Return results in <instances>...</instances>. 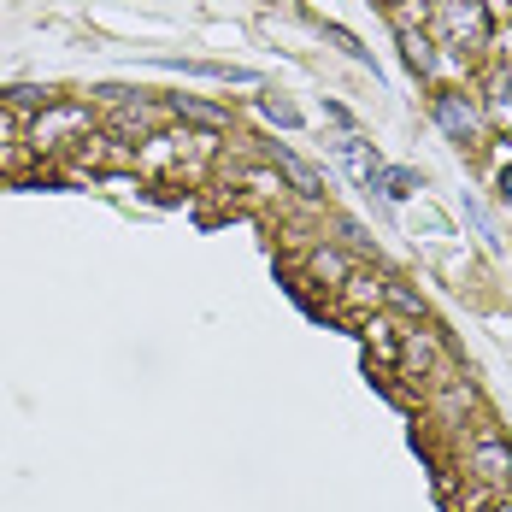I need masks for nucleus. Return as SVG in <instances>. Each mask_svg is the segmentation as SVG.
I'll list each match as a JSON object with an SVG mask.
<instances>
[{"instance_id": "1", "label": "nucleus", "mask_w": 512, "mask_h": 512, "mask_svg": "<svg viewBox=\"0 0 512 512\" xmlns=\"http://www.w3.org/2000/svg\"><path fill=\"white\" fill-rule=\"evenodd\" d=\"M436 42L448 53L489 48V6L483 0H436Z\"/></svg>"}, {"instance_id": "2", "label": "nucleus", "mask_w": 512, "mask_h": 512, "mask_svg": "<svg viewBox=\"0 0 512 512\" xmlns=\"http://www.w3.org/2000/svg\"><path fill=\"white\" fill-rule=\"evenodd\" d=\"M71 142H89V106H71V101H53L36 112V124H30V148L42 159L65 154Z\"/></svg>"}, {"instance_id": "3", "label": "nucleus", "mask_w": 512, "mask_h": 512, "mask_svg": "<svg viewBox=\"0 0 512 512\" xmlns=\"http://www.w3.org/2000/svg\"><path fill=\"white\" fill-rule=\"evenodd\" d=\"M436 124H442L454 142H477V106L465 101V95H454V89L436 95Z\"/></svg>"}, {"instance_id": "4", "label": "nucleus", "mask_w": 512, "mask_h": 512, "mask_svg": "<svg viewBox=\"0 0 512 512\" xmlns=\"http://www.w3.org/2000/svg\"><path fill=\"white\" fill-rule=\"evenodd\" d=\"M271 165L289 177V189H295V195H307V201H318V195H324V177H318L301 154H289L283 142H271Z\"/></svg>"}, {"instance_id": "5", "label": "nucleus", "mask_w": 512, "mask_h": 512, "mask_svg": "<svg viewBox=\"0 0 512 512\" xmlns=\"http://www.w3.org/2000/svg\"><path fill=\"white\" fill-rule=\"evenodd\" d=\"M336 148H342V165H348V171H354L359 183H365V189H377V195H383V171H389V165H383V159L371 154V148H365V142H359V136H342V142H336Z\"/></svg>"}, {"instance_id": "6", "label": "nucleus", "mask_w": 512, "mask_h": 512, "mask_svg": "<svg viewBox=\"0 0 512 512\" xmlns=\"http://www.w3.org/2000/svg\"><path fill=\"white\" fill-rule=\"evenodd\" d=\"M471 471H477L483 483H507L512 477V448L507 442H495V436H483V442L471 448Z\"/></svg>"}, {"instance_id": "7", "label": "nucleus", "mask_w": 512, "mask_h": 512, "mask_svg": "<svg viewBox=\"0 0 512 512\" xmlns=\"http://www.w3.org/2000/svg\"><path fill=\"white\" fill-rule=\"evenodd\" d=\"M489 118H495V130H512V65L489 77Z\"/></svg>"}, {"instance_id": "8", "label": "nucleus", "mask_w": 512, "mask_h": 512, "mask_svg": "<svg viewBox=\"0 0 512 512\" xmlns=\"http://www.w3.org/2000/svg\"><path fill=\"white\" fill-rule=\"evenodd\" d=\"M177 118L201 124L206 136H218V130H224V112H218V106H206V101H183V95H177Z\"/></svg>"}, {"instance_id": "9", "label": "nucleus", "mask_w": 512, "mask_h": 512, "mask_svg": "<svg viewBox=\"0 0 512 512\" xmlns=\"http://www.w3.org/2000/svg\"><path fill=\"white\" fill-rule=\"evenodd\" d=\"M412 189H424L418 171H407V165H389V171H383V195H389V201H401V195H412Z\"/></svg>"}, {"instance_id": "10", "label": "nucleus", "mask_w": 512, "mask_h": 512, "mask_svg": "<svg viewBox=\"0 0 512 512\" xmlns=\"http://www.w3.org/2000/svg\"><path fill=\"white\" fill-rule=\"evenodd\" d=\"M307 265H312V277H330V283H348V277H354V271H348V259L330 254V248H318Z\"/></svg>"}, {"instance_id": "11", "label": "nucleus", "mask_w": 512, "mask_h": 512, "mask_svg": "<svg viewBox=\"0 0 512 512\" xmlns=\"http://www.w3.org/2000/svg\"><path fill=\"white\" fill-rule=\"evenodd\" d=\"M401 48H407V65H412V71H430V65H436L430 36H418V30H401Z\"/></svg>"}, {"instance_id": "12", "label": "nucleus", "mask_w": 512, "mask_h": 512, "mask_svg": "<svg viewBox=\"0 0 512 512\" xmlns=\"http://www.w3.org/2000/svg\"><path fill=\"white\" fill-rule=\"evenodd\" d=\"M383 295H389V307H395V312H407V318H424V301H418V295H407L401 283H383Z\"/></svg>"}, {"instance_id": "13", "label": "nucleus", "mask_w": 512, "mask_h": 512, "mask_svg": "<svg viewBox=\"0 0 512 512\" xmlns=\"http://www.w3.org/2000/svg\"><path fill=\"white\" fill-rule=\"evenodd\" d=\"M259 106H265V118H271V124H283V130H295V124H301V112H295L289 101H277V95H265Z\"/></svg>"}, {"instance_id": "14", "label": "nucleus", "mask_w": 512, "mask_h": 512, "mask_svg": "<svg viewBox=\"0 0 512 512\" xmlns=\"http://www.w3.org/2000/svg\"><path fill=\"white\" fill-rule=\"evenodd\" d=\"M6 106H53V95H48V89H12Z\"/></svg>"}, {"instance_id": "15", "label": "nucleus", "mask_w": 512, "mask_h": 512, "mask_svg": "<svg viewBox=\"0 0 512 512\" xmlns=\"http://www.w3.org/2000/svg\"><path fill=\"white\" fill-rule=\"evenodd\" d=\"M330 42H336V48H348L354 53V59H365V48H359L354 36H348V30H336V24H330Z\"/></svg>"}, {"instance_id": "16", "label": "nucleus", "mask_w": 512, "mask_h": 512, "mask_svg": "<svg viewBox=\"0 0 512 512\" xmlns=\"http://www.w3.org/2000/svg\"><path fill=\"white\" fill-rule=\"evenodd\" d=\"M501 201L512 206V159H507V165H501Z\"/></svg>"}, {"instance_id": "17", "label": "nucleus", "mask_w": 512, "mask_h": 512, "mask_svg": "<svg viewBox=\"0 0 512 512\" xmlns=\"http://www.w3.org/2000/svg\"><path fill=\"white\" fill-rule=\"evenodd\" d=\"M501 512H512V501H507V507H501Z\"/></svg>"}, {"instance_id": "18", "label": "nucleus", "mask_w": 512, "mask_h": 512, "mask_svg": "<svg viewBox=\"0 0 512 512\" xmlns=\"http://www.w3.org/2000/svg\"><path fill=\"white\" fill-rule=\"evenodd\" d=\"M383 6H395V0H383Z\"/></svg>"}]
</instances>
